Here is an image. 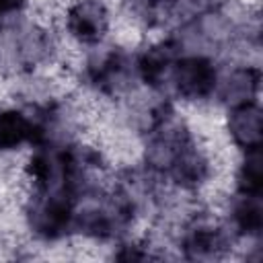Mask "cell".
<instances>
[{"mask_svg":"<svg viewBox=\"0 0 263 263\" xmlns=\"http://www.w3.org/2000/svg\"><path fill=\"white\" fill-rule=\"evenodd\" d=\"M68 29L80 41H97L107 31V12L95 0L78 2L68 12Z\"/></svg>","mask_w":263,"mask_h":263,"instance_id":"6da1fadb","label":"cell"},{"mask_svg":"<svg viewBox=\"0 0 263 263\" xmlns=\"http://www.w3.org/2000/svg\"><path fill=\"white\" fill-rule=\"evenodd\" d=\"M23 4H25V0H0V23L4 18H8L12 12L21 10Z\"/></svg>","mask_w":263,"mask_h":263,"instance_id":"8992f818","label":"cell"},{"mask_svg":"<svg viewBox=\"0 0 263 263\" xmlns=\"http://www.w3.org/2000/svg\"><path fill=\"white\" fill-rule=\"evenodd\" d=\"M175 82L179 92H183L185 97H203L214 88L216 72L210 62L201 58H189L177 64Z\"/></svg>","mask_w":263,"mask_h":263,"instance_id":"7a4b0ae2","label":"cell"},{"mask_svg":"<svg viewBox=\"0 0 263 263\" xmlns=\"http://www.w3.org/2000/svg\"><path fill=\"white\" fill-rule=\"evenodd\" d=\"M33 136V125L16 111H0V150H12Z\"/></svg>","mask_w":263,"mask_h":263,"instance_id":"277c9868","label":"cell"},{"mask_svg":"<svg viewBox=\"0 0 263 263\" xmlns=\"http://www.w3.org/2000/svg\"><path fill=\"white\" fill-rule=\"evenodd\" d=\"M230 134L247 148H257L261 138V115L253 105H242L230 117Z\"/></svg>","mask_w":263,"mask_h":263,"instance_id":"3957f363","label":"cell"},{"mask_svg":"<svg viewBox=\"0 0 263 263\" xmlns=\"http://www.w3.org/2000/svg\"><path fill=\"white\" fill-rule=\"evenodd\" d=\"M236 220H238L242 230H247V232L257 230L261 226V210H259V205L253 203V201H245L236 210Z\"/></svg>","mask_w":263,"mask_h":263,"instance_id":"5b68a950","label":"cell"}]
</instances>
